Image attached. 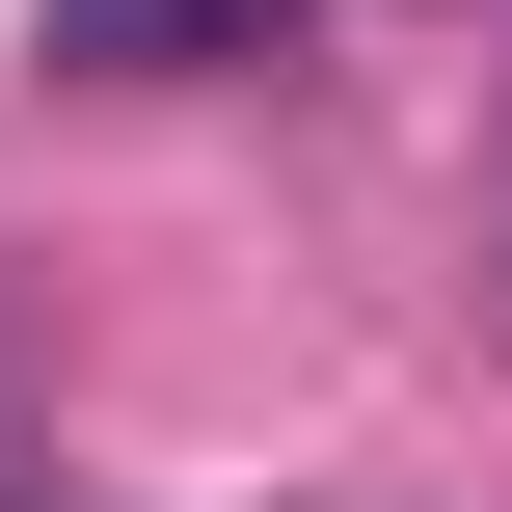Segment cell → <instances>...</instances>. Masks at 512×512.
Listing matches in <instances>:
<instances>
[{"label":"cell","instance_id":"2","mask_svg":"<svg viewBox=\"0 0 512 512\" xmlns=\"http://www.w3.org/2000/svg\"><path fill=\"white\" fill-rule=\"evenodd\" d=\"M459 324L512 351V162H486V216H459Z\"/></svg>","mask_w":512,"mask_h":512},{"label":"cell","instance_id":"3","mask_svg":"<svg viewBox=\"0 0 512 512\" xmlns=\"http://www.w3.org/2000/svg\"><path fill=\"white\" fill-rule=\"evenodd\" d=\"M0 512H27V351H0Z\"/></svg>","mask_w":512,"mask_h":512},{"label":"cell","instance_id":"1","mask_svg":"<svg viewBox=\"0 0 512 512\" xmlns=\"http://www.w3.org/2000/svg\"><path fill=\"white\" fill-rule=\"evenodd\" d=\"M27 54L54 81H270V54H324V0H27Z\"/></svg>","mask_w":512,"mask_h":512}]
</instances>
